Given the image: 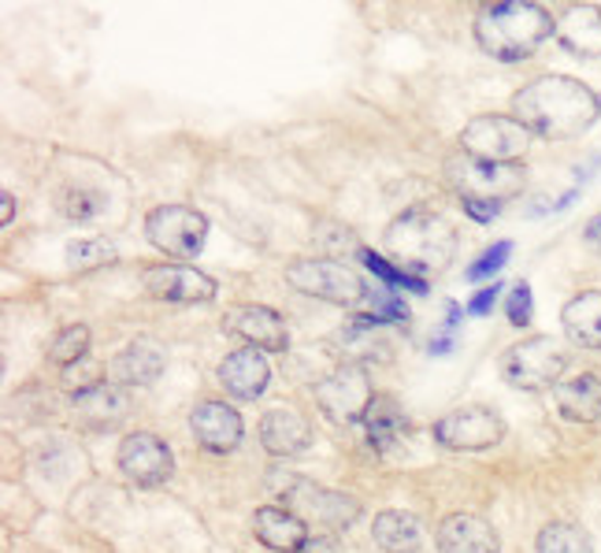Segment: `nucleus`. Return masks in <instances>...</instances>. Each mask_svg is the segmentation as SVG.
Listing matches in <instances>:
<instances>
[{"label": "nucleus", "instance_id": "1", "mask_svg": "<svg viewBox=\"0 0 601 553\" xmlns=\"http://www.w3.org/2000/svg\"><path fill=\"white\" fill-rule=\"evenodd\" d=\"M512 115L535 138L571 142L598 123L601 97L568 75H538L512 97Z\"/></svg>", "mask_w": 601, "mask_h": 553}, {"label": "nucleus", "instance_id": "2", "mask_svg": "<svg viewBox=\"0 0 601 553\" xmlns=\"http://www.w3.org/2000/svg\"><path fill=\"white\" fill-rule=\"evenodd\" d=\"M557 34V19L535 0H498L475 15V42L498 64H520Z\"/></svg>", "mask_w": 601, "mask_h": 553}, {"label": "nucleus", "instance_id": "3", "mask_svg": "<svg viewBox=\"0 0 601 553\" xmlns=\"http://www.w3.org/2000/svg\"><path fill=\"white\" fill-rule=\"evenodd\" d=\"M386 253L397 260V268L416 279L442 275L457 257V230L442 212L431 208H405L383 230Z\"/></svg>", "mask_w": 601, "mask_h": 553}, {"label": "nucleus", "instance_id": "4", "mask_svg": "<svg viewBox=\"0 0 601 553\" xmlns=\"http://www.w3.org/2000/svg\"><path fill=\"white\" fill-rule=\"evenodd\" d=\"M445 182L461 198V205H483L501 212L528 187V171H523V163H490L475 160L468 153H457V157L445 160Z\"/></svg>", "mask_w": 601, "mask_h": 553}, {"label": "nucleus", "instance_id": "5", "mask_svg": "<svg viewBox=\"0 0 601 553\" xmlns=\"http://www.w3.org/2000/svg\"><path fill=\"white\" fill-rule=\"evenodd\" d=\"M568 364L571 353L554 335H531L506 349V357H501V380L517 386V391H549V386L557 391Z\"/></svg>", "mask_w": 601, "mask_h": 553}, {"label": "nucleus", "instance_id": "6", "mask_svg": "<svg viewBox=\"0 0 601 553\" xmlns=\"http://www.w3.org/2000/svg\"><path fill=\"white\" fill-rule=\"evenodd\" d=\"M286 283L294 286L297 294L331 301V305H361V301L372 294L353 268L342 264V260H327V257H305V260L286 264Z\"/></svg>", "mask_w": 601, "mask_h": 553}, {"label": "nucleus", "instance_id": "7", "mask_svg": "<svg viewBox=\"0 0 601 553\" xmlns=\"http://www.w3.org/2000/svg\"><path fill=\"white\" fill-rule=\"evenodd\" d=\"M531 134L517 115H475L472 123H464L461 131V153H468L475 160H490V163H520V157H528Z\"/></svg>", "mask_w": 601, "mask_h": 553}, {"label": "nucleus", "instance_id": "8", "mask_svg": "<svg viewBox=\"0 0 601 553\" xmlns=\"http://www.w3.org/2000/svg\"><path fill=\"white\" fill-rule=\"evenodd\" d=\"M145 238L163 257L193 260L208 241V216L190 205H157L145 216Z\"/></svg>", "mask_w": 601, "mask_h": 553}, {"label": "nucleus", "instance_id": "9", "mask_svg": "<svg viewBox=\"0 0 601 553\" xmlns=\"http://www.w3.org/2000/svg\"><path fill=\"white\" fill-rule=\"evenodd\" d=\"M431 439L453 453H483L506 439V420L487 405H464L431 424Z\"/></svg>", "mask_w": 601, "mask_h": 553}, {"label": "nucleus", "instance_id": "10", "mask_svg": "<svg viewBox=\"0 0 601 553\" xmlns=\"http://www.w3.org/2000/svg\"><path fill=\"white\" fill-rule=\"evenodd\" d=\"M375 402V386L367 380L364 368L338 364L331 375L316 383V405L324 409L327 420L334 424H361L367 405Z\"/></svg>", "mask_w": 601, "mask_h": 553}, {"label": "nucleus", "instance_id": "11", "mask_svg": "<svg viewBox=\"0 0 601 553\" xmlns=\"http://www.w3.org/2000/svg\"><path fill=\"white\" fill-rule=\"evenodd\" d=\"M283 501H286V509H294L305 523L331 528V531H342L361 517V501H356L353 494L316 487V483H308V479H286Z\"/></svg>", "mask_w": 601, "mask_h": 553}, {"label": "nucleus", "instance_id": "12", "mask_svg": "<svg viewBox=\"0 0 601 553\" xmlns=\"http://www.w3.org/2000/svg\"><path fill=\"white\" fill-rule=\"evenodd\" d=\"M219 327L223 335L241 338L249 349H260V353H286L290 349L286 319L268 305H230Z\"/></svg>", "mask_w": 601, "mask_h": 553}, {"label": "nucleus", "instance_id": "13", "mask_svg": "<svg viewBox=\"0 0 601 553\" xmlns=\"http://www.w3.org/2000/svg\"><path fill=\"white\" fill-rule=\"evenodd\" d=\"M115 464L127 475L134 487H160V483L171 479L174 472V458L168 450V442L152 431H134L120 442V453H115Z\"/></svg>", "mask_w": 601, "mask_h": 553}, {"label": "nucleus", "instance_id": "14", "mask_svg": "<svg viewBox=\"0 0 601 553\" xmlns=\"http://www.w3.org/2000/svg\"><path fill=\"white\" fill-rule=\"evenodd\" d=\"M386 324L390 319H383L379 313H356L349 316V324L342 331L331 335V349H338V357H342V364H386L394 357V346L390 338H386Z\"/></svg>", "mask_w": 601, "mask_h": 553}, {"label": "nucleus", "instance_id": "15", "mask_svg": "<svg viewBox=\"0 0 601 553\" xmlns=\"http://www.w3.org/2000/svg\"><path fill=\"white\" fill-rule=\"evenodd\" d=\"M141 286L149 297L168 301V305H197L219 294L216 279L190 264H152L141 271Z\"/></svg>", "mask_w": 601, "mask_h": 553}, {"label": "nucleus", "instance_id": "16", "mask_svg": "<svg viewBox=\"0 0 601 553\" xmlns=\"http://www.w3.org/2000/svg\"><path fill=\"white\" fill-rule=\"evenodd\" d=\"M190 431L201 450L230 453V450H238L241 435H246V424H241V413L235 405L219 402V397H208V402H201L197 409L190 413Z\"/></svg>", "mask_w": 601, "mask_h": 553}, {"label": "nucleus", "instance_id": "17", "mask_svg": "<svg viewBox=\"0 0 601 553\" xmlns=\"http://www.w3.org/2000/svg\"><path fill=\"white\" fill-rule=\"evenodd\" d=\"M260 445L271 458H300L313 445V424L294 405H275L260 420Z\"/></svg>", "mask_w": 601, "mask_h": 553}, {"label": "nucleus", "instance_id": "18", "mask_svg": "<svg viewBox=\"0 0 601 553\" xmlns=\"http://www.w3.org/2000/svg\"><path fill=\"white\" fill-rule=\"evenodd\" d=\"M219 383H223V391L230 397H238V402H257L271 383V368L264 361V353H260V349H249V346L227 353L219 364Z\"/></svg>", "mask_w": 601, "mask_h": 553}, {"label": "nucleus", "instance_id": "19", "mask_svg": "<svg viewBox=\"0 0 601 553\" xmlns=\"http://www.w3.org/2000/svg\"><path fill=\"white\" fill-rule=\"evenodd\" d=\"M434 539H439V553H501L498 531L475 512H450Z\"/></svg>", "mask_w": 601, "mask_h": 553}, {"label": "nucleus", "instance_id": "20", "mask_svg": "<svg viewBox=\"0 0 601 553\" xmlns=\"http://www.w3.org/2000/svg\"><path fill=\"white\" fill-rule=\"evenodd\" d=\"M163 349L157 342H149V338H138V342L123 346L120 353H115V361L109 364V375L115 386H149L157 383L163 375Z\"/></svg>", "mask_w": 601, "mask_h": 553}, {"label": "nucleus", "instance_id": "21", "mask_svg": "<svg viewBox=\"0 0 601 553\" xmlns=\"http://www.w3.org/2000/svg\"><path fill=\"white\" fill-rule=\"evenodd\" d=\"M557 42L579 60H601V4H571L557 19Z\"/></svg>", "mask_w": 601, "mask_h": 553}, {"label": "nucleus", "instance_id": "22", "mask_svg": "<svg viewBox=\"0 0 601 553\" xmlns=\"http://www.w3.org/2000/svg\"><path fill=\"white\" fill-rule=\"evenodd\" d=\"M253 535L275 553H300L308 542V523L286 506H260L253 512Z\"/></svg>", "mask_w": 601, "mask_h": 553}, {"label": "nucleus", "instance_id": "23", "mask_svg": "<svg viewBox=\"0 0 601 553\" xmlns=\"http://www.w3.org/2000/svg\"><path fill=\"white\" fill-rule=\"evenodd\" d=\"M127 416H131V397L115 383H104L90 394L75 397V420L90 427V431H115Z\"/></svg>", "mask_w": 601, "mask_h": 553}, {"label": "nucleus", "instance_id": "24", "mask_svg": "<svg viewBox=\"0 0 601 553\" xmlns=\"http://www.w3.org/2000/svg\"><path fill=\"white\" fill-rule=\"evenodd\" d=\"M361 424H364V435H367V442H372V450H394V445L412 431L409 413L401 409V402H397L394 394H375V402L367 405Z\"/></svg>", "mask_w": 601, "mask_h": 553}, {"label": "nucleus", "instance_id": "25", "mask_svg": "<svg viewBox=\"0 0 601 553\" xmlns=\"http://www.w3.org/2000/svg\"><path fill=\"white\" fill-rule=\"evenodd\" d=\"M557 409L571 424H598L601 420V375L598 372H579L571 380L557 383Z\"/></svg>", "mask_w": 601, "mask_h": 553}, {"label": "nucleus", "instance_id": "26", "mask_svg": "<svg viewBox=\"0 0 601 553\" xmlns=\"http://www.w3.org/2000/svg\"><path fill=\"white\" fill-rule=\"evenodd\" d=\"M560 327L568 342L601 353V290H583L560 308Z\"/></svg>", "mask_w": 601, "mask_h": 553}, {"label": "nucleus", "instance_id": "27", "mask_svg": "<svg viewBox=\"0 0 601 553\" xmlns=\"http://www.w3.org/2000/svg\"><path fill=\"white\" fill-rule=\"evenodd\" d=\"M372 539L375 546L383 553H420L423 546V528L412 512H401V509H386L375 517V528H372Z\"/></svg>", "mask_w": 601, "mask_h": 553}, {"label": "nucleus", "instance_id": "28", "mask_svg": "<svg viewBox=\"0 0 601 553\" xmlns=\"http://www.w3.org/2000/svg\"><path fill=\"white\" fill-rule=\"evenodd\" d=\"M535 550L538 553H594V542H590V535L579 528V523L554 520L538 531Z\"/></svg>", "mask_w": 601, "mask_h": 553}, {"label": "nucleus", "instance_id": "29", "mask_svg": "<svg viewBox=\"0 0 601 553\" xmlns=\"http://www.w3.org/2000/svg\"><path fill=\"white\" fill-rule=\"evenodd\" d=\"M356 257H361V264H364L367 271H372V275H379L383 283L390 286V290H412V294H420V297L431 290L428 279H416V275H409V271L394 268L390 260L379 257V253H375V249H361V253H356Z\"/></svg>", "mask_w": 601, "mask_h": 553}, {"label": "nucleus", "instance_id": "30", "mask_svg": "<svg viewBox=\"0 0 601 553\" xmlns=\"http://www.w3.org/2000/svg\"><path fill=\"white\" fill-rule=\"evenodd\" d=\"M82 357H90V327L86 324L64 327V331L56 335L53 349H48V361L60 364V368H71V364H79Z\"/></svg>", "mask_w": 601, "mask_h": 553}, {"label": "nucleus", "instance_id": "31", "mask_svg": "<svg viewBox=\"0 0 601 553\" xmlns=\"http://www.w3.org/2000/svg\"><path fill=\"white\" fill-rule=\"evenodd\" d=\"M64 260H67V268L71 271H93V268L112 264L115 249L104 238H82V241H71V246H67Z\"/></svg>", "mask_w": 601, "mask_h": 553}, {"label": "nucleus", "instance_id": "32", "mask_svg": "<svg viewBox=\"0 0 601 553\" xmlns=\"http://www.w3.org/2000/svg\"><path fill=\"white\" fill-rule=\"evenodd\" d=\"M60 212L67 219H75V223H86V219H93V216H101L104 212V193H97L90 187H67L60 190Z\"/></svg>", "mask_w": 601, "mask_h": 553}, {"label": "nucleus", "instance_id": "33", "mask_svg": "<svg viewBox=\"0 0 601 553\" xmlns=\"http://www.w3.org/2000/svg\"><path fill=\"white\" fill-rule=\"evenodd\" d=\"M60 383H64V391H67V394L82 397V394L97 391V386H104L109 380H104V364H101V361H93V357H82L79 364L64 368V372H60Z\"/></svg>", "mask_w": 601, "mask_h": 553}, {"label": "nucleus", "instance_id": "34", "mask_svg": "<svg viewBox=\"0 0 601 553\" xmlns=\"http://www.w3.org/2000/svg\"><path fill=\"white\" fill-rule=\"evenodd\" d=\"M509 257H512V241H494L487 253H479L468 268H464V279H468V283H479V279L498 275V271L509 264Z\"/></svg>", "mask_w": 601, "mask_h": 553}, {"label": "nucleus", "instance_id": "35", "mask_svg": "<svg viewBox=\"0 0 601 553\" xmlns=\"http://www.w3.org/2000/svg\"><path fill=\"white\" fill-rule=\"evenodd\" d=\"M367 301H372V313H379L383 319H394L397 327H409V308H405V301L394 294L390 286H383V290H372L367 294Z\"/></svg>", "mask_w": 601, "mask_h": 553}, {"label": "nucleus", "instance_id": "36", "mask_svg": "<svg viewBox=\"0 0 601 553\" xmlns=\"http://www.w3.org/2000/svg\"><path fill=\"white\" fill-rule=\"evenodd\" d=\"M506 313H509V324H512V327H528V324H531V286H528V283H517V286H512Z\"/></svg>", "mask_w": 601, "mask_h": 553}, {"label": "nucleus", "instance_id": "37", "mask_svg": "<svg viewBox=\"0 0 601 553\" xmlns=\"http://www.w3.org/2000/svg\"><path fill=\"white\" fill-rule=\"evenodd\" d=\"M501 283H490V286H483V290H475V297L468 301V308L464 313L468 316H490L494 313V305H498V294H501Z\"/></svg>", "mask_w": 601, "mask_h": 553}, {"label": "nucleus", "instance_id": "38", "mask_svg": "<svg viewBox=\"0 0 601 553\" xmlns=\"http://www.w3.org/2000/svg\"><path fill=\"white\" fill-rule=\"evenodd\" d=\"M300 553H345V546L334 535H308V542L300 546Z\"/></svg>", "mask_w": 601, "mask_h": 553}, {"label": "nucleus", "instance_id": "39", "mask_svg": "<svg viewBox=\"0 0 601 553\" xmlns=\"http://www.w3.org/2000/svg\"><path fill=\"white\" fill-rule=\"evenodd\" d=\"M583 238H587V246H590V249H598V253H601V212H598V216H590V219H587Z\"/></svg>", "mask_w": 601, "mask_h": 553}, {"label": "nucleus", "instance_id": "40", "mask_svg": "<svg viewBox=\"0 0 601 553\" xmlns=\"http://www.w3.org/2000/svg\"><path fill=\"white\" fill-rule=\"evenodd\" d=\"M0 205H4V208H0V223H12V216H15V198H12V193H4V198H0Z\"/></svg>", "mask_w": 601, "mask_h": 553}]
</instances>
